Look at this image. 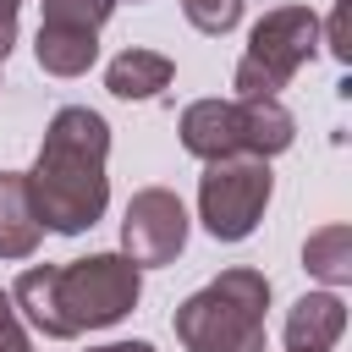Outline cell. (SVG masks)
Listing matches in <instances>:
<instances>
[{
  "label": "cell",
  "instance_id": "5bb4252c",
  "mask_svg": "<svg viewBox=\"0 0 352 352\" xmlns=\"http://www.w3.org/2000/svg\"><path fill=\"white\" fill-rule=\"evenodd\" d=\"M182 11L198 33H231L242 16V0H182Z\"/></svg>",
  "mask_w": 352,
  "mask_h": 352
},
{
  "label": "cell",
  "instance_id": "6da1fadb",
  "mask_svg": "<svg viewBox=\"0 0 352 352\" xmlns=\"http://www.w3.org/2000/svg\"><path fill=\"white\" fill-rule=\"evenodd\" d=\"M104 154H110V126L99 110L88 104H66L55 110L38 160L28 170V198L44 231L77 236L104 214L110 182H104Z\"/></svg>",
  "mask_w": 352,
  "mask_h": 352
},
{
  "label": "cell",
  "instance_id": "9a60e30c",
  "mask_svg": "<svg viewBox=\"0 0 352 352\" xmlns=\"http://www.w3.org/2000/svg\"><path fill=\"white\" fill-rule=\"evenodd\" d=\"M0 352H33V346H28V330H22V319H16L11 292H0Z\"/></svg>",
  "mask_w": 352,
  "mask_h": 352
},
{
  "label": "cell",
  "instance_id": "52a82bcc",
  "mask_svg": "<svg viewBox=\"0 0 352 352\" xmlns=\"http://www.w3.org/2000/svg\"><path fill=\"white\" fill-rule=\"evenodd\" d=\"M187 242V209L176 192L165 187H143L132 192L126 204V220H121V248L132 264H170Z\"/></svg>",
  "mask_w": 352,
  "mask_h": 352
},
{
  "label": "cell",
  "instance_id": "8992f818",
  "mask_svg": "<svg viewBox=\"0 0 352 352\" xmlns=\"http://www.w3.org/2000/svg\"><path fill=\"white\" fill-rule=\"evenodd\" d=\"M270 187H275V176H270V160H258V154L209 160V170L198 182V214H204L209 236L242 242L258 226V214L270 204Z\"/></svg>",
  "mask_w": 352,
  "mask_h": 352
},
{
  "label": "cell",
  "instance_id": "ac0fdd59",
  "mask_svg": "<svg viewBox=\"0 0 352 352\" xmlns=\"http://www.w3.org/2000/svg\"><path fill=\"white\" fill-rule=\"evenodd\" d=\"M94 352H154L148 341H110V346H94Z\"/></svg>",
  "mask_w": 352,
  "mask_h": 352
},
{
  "label": "cell",
  "instance_id": "3957f363",
  "mask_svg": "<svg viewBox=\"0 0 352 352\" xmlns=\"http://www.w3.org/2000/svg\"><path fill=\"white\" fill-rule=\"evenodd\" d=\"M270 280L258 270H226L176 308V336L187 352H264Z\"/></svg>",
  "mask_w": 352,
  "mask_h": 352
},
{
  "label": "cell",
  "instance_id": "9c48e42d",
  "mask_svg": "<svg viewBox=\"0 0 352 352\" xmlns=\"http://www.w3.org/2000/svg\"><path fill=\"white\" fill-rule=\"evenodd\" d=\"M38 236H44V226L33 214L28 176L0 170V258H28L38 248Z\"/></svg>",
  "mask_w": 352,
  "mask_h": 352
},
{
  "label": "cell",
  "instance_id": "2e32d148",
  "mask_svg": "<svg viewBox=\"0 0 352 352\" xmlns=\"http://www.w3.org/2000/svg\"><path fill=\"white\" fill-rule=\"evenodd\" d=\"M324 44H330V55H336V60H346V0L336 6V16H330V33H324Z\"/></svg>",
  "mask_w": 352,
  "mask_h": 352
},
{
  "label": "cell",
  "instance_id": "ba28073f",
  "mask_svg": "<svg viewBox=\"0 0 352 352\" xmlns=\"http://www.w3.org/2000/svg\"><path fill=\"white\" fill-rule=\"evenodd\" d=\"M341 330H346V302L336 292H314L286 314V352H330Z\"/></svg>",
  "mask_w": 352,
  "mask_h": 352
},
{
  "label": "cell",
  "instance_id": "7c38bea8",
  "mask_svg": "<svg viewBox=\"0 0 352 352\" xmlns=\"http://www.w3.org/2000/svg\"><path fill=\"white\" fill-rule=\"evenodd\" d=\"M302 264L319 275V280H330V286H341V280H352V226H324V231H314L308 236V248H302Z\"/></svg>",
  "mask_w": 352,
  "mask_h": 352
},
{
  "label": "cell",
  "instance_id": "e0dca14e",
  "mask_svg": "<svg viewBox=\"0 0 352 352\" xmlns=\"http://www.w3.org/2000/svg\"><path fill=\"white\" fill-rule=\"evenodd\" d=\"M16 6H22V0H0V60H6L11 38H16Z\"/></svg>",
  "mask_w": 352,
  "mask_h": 352
},
{
  "label": "cell",
  "instance_id": "277c9868",
  "mask_svg": "<svg viewBox=\"0 0 352 352\" xmlns=\"http://www.w3.org/2000/svg\"><path fill=\"white\" fill-rule=\"evenodd\" d=\"M182 148L198 160H270L292 148V110L280 99H198L182 110Z\"/></svg>",
  "mask_w": 352,
  "mask_h": 352
},
{
  "label": "cell",
  "instance_id": "8fae6325",
  "mask_svg": "<svg viewBox=\"0 0 352 352\" xmlns=\"http://www.w3.org/2000/svg\"><path fill=\"white\" fill-rule=\"evenodd\" d=\"M104 88L116 99H154L160 88H170V60L160 50H121L104 72Z\"/></svg>",
  "mask_w": 352,
  "mask_h": 352
},
{
  "label": "cell",
  "instance_id": "4fadbf2b",
  "mask_svg": "<svg viewBox=\"0 0 352 352\" xmlns=\"http://www.w3.org/2000/svg\"><path fill=\"white\" fill-rule=\"evenodd\" d=\"M38 6H44V22H55V28H88V33H99L104 16L116 11V0H38Z\"/></svg>",
  "mask_w": 352,
  "mask_h": 352
},
{
  "label": "cell",
  "instance_id": "5b68a950",
  "mask_svg": "<svg viewBox=\"0 0 352 352\" xmlns=\"http://www.w3.org/2000/svg\"><path fill=\"white\" fill-rule=\"evenodd\" d=\"M314 50H319V16L308 6H280L258 16L236 60V99H275L302 72V60H314Z\"/></svg>",
  "mask_w": 352,
  "mask_h": 352
},
{
  "label": "cell",
  "instance_id": "7a4b0ae2",
  "mask_svg": "<svg viewBox=\"0 0 352 352\" xmlns=\"http://www.w3.org/2000/svg\"><path fill=\"white\" fill-rule=\"evenodd\" d=\"M138 292H143V280L126 253H94V258H72V264L22 270L11 286V302L50 341H72L82 330H104L121 314H132Z\"/></svg>",
  "mask_w": 352,
  "mask_h": 352
},
{
  "label": "cell",
  "instance_id": "30bf717a",
  "mask_svg": "<svg viewBox=\"0 0 352 352\" xmlns=\"http://www.w3.org/2000/svg\"><path fill=\"white\" fill-rule=\"evenodd\" d=\"M38 66L50 77H82L99 55V33L88 28H55V22H38V44H33Z\"/></svg>",
  "mask_w": 352,
  "mask_h": 352
}]
</instances>
